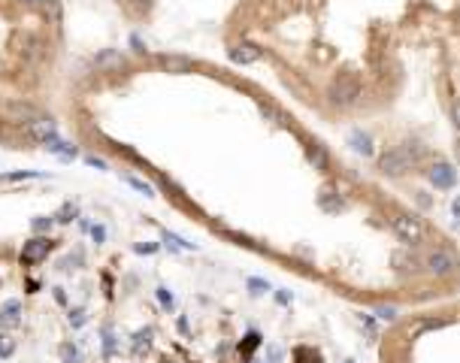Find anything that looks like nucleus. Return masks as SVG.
<instances>
[{
    "mask_svg": "<svg viewBox=\"0 0 460 363\" xmlns=\"http://www.w3.org/2000/svg\"><path fill=\"white\" fill-rule=\"evenodd\" d=\"M85 163H88V167H94V170H109V167H106V161L94 158V154H85Z\"/></svg>",
    "mask_w": 460,
    "mask_h": 363,
    "instance_id": "32",
    "label": "nucleus"
},
{
    "mask_svg": "<svg viewBox=\"0 0 460 363\" xmlns=\"http://www.w3.org/2000/svg\"><path fill=\"white\" fill-rule=\"evenodd\" d=\"M248 290L261 297V294H266V290H270V285H266L264 279H248Z\"/></svg>",
    "mask_w": 460,
    "mask_h": 363,
    "instance_id": "27",
    "label": "nucleus"
},
{
    "mask_svg": "<svg viewBox=\"0 0 460 363\" xmlns=\"http://www.w3.org/2000/svg\"><path fill=\"white\" fill-rule=\"evenodd\" d=\"M124 185H131L134 191H140L143 197H154V188L149 185V182H143L140 176H124Z\"/></svg>",
    "mask_w": 460,
    "mask_h": 363,
    "instance_id": "19",
    "label": "nucleus"
},
{
    "mask_svg": "<svg viewBox=\"0 0 460 363\" xmlns=\"http://www.w3.org/2000/svg\"><path fill=\"white\" fill-rule=\"evenodd\" d=\"M230 54V61L233 64H254V61H261V45H254V43H236L233 49H227Z\"/></svg>",
    "mask_w": 460,
    "mask_h": 363,
    "instance_id": "9",
    "label": "nucleus"
},
{
    "mask_svg": "<svg viewBox=\"0 0 460 363\" xmlns=\"http://www.w3.org/2000/svg\"><path fill=\"white\" fill-rule=\"evenodd\" d=\"M43 112L36 106H31V103H24V100H0V118L3 121H9V124H31V121H36Z\"/></svg>",
    "mask_w": 460,
    "mask_h": 363,
    "instance_id": "3",
    "label": "nucleus"
},
{
    "mask_svg": "<svg viewBox=\"0 0 460 363\" xmlns=\"http://www.w3.org/2000/svg\"><path fill=\"white\" fill-rule=\"evenodd\" d=\"M375 315H379L382 321H394V318H397V306H379Z\"/></svg>",
    "mask_w": 460,
    "mask_h": 363,
    "instance_id": "30",
    "label": "nucleus"
},
{
    "mask_svg": "<svg viewBox=\"0 0 460 363\" xmlns=\"http://www.w3.org/2000/svg\"><path fill=\"white\" fill-rule=\"evenodd\" d=\"M154 297L161 299V306H164V309H170V306H173V297L167 294V288H158V294H154Z\"/></svg>",
    "mask_w": 460,
    "mask_h": 363,
    "instance_id": "33",
    "label": "nucleus"
},
{
    "mask_svg": "<svg viewBox=\"0 0 460 363\" xmlns=\"http://www.w3.org/2000/svg\"><path fill=\"white\" fill-rule=\"evenodd\" d=\"M22 3H24V6H43L45 0H22Z\"/></svg>",
    "mask_w": 460,
    "mask_h": 363,
    "instance_id": "38",
    "label": "nucleus"
},
{
    "mask_svg": "<svg viewBox=\"0 0 460 363\" xmlns=\"http://www.w3.org/2000/svg\"><path fill=\"white\" fill-rule=\"evenodd\" d=\"M67 321H70V327H82V324L88 321L85 309H70V318H67Z\"/></svg>",
    "mask_w": 460,
    "mask_h": 363,
    "instance_id": "25",
    "label": "nucleus"
},
{
    "mask_svg": "<svg viewBox=\"0 0 460 363\" xmlns=\"http://www.w3.org/2000/svg\"><path fill=\"white\" fill-rule=\"evenodd\" d=\"M452 212L460 218V197H454V203H452Z\"/></svg>",
    "mask_w": 460,
    "mask_h": 363,
    "instance_id": "37",
    "label": "nucleus"
},
{
    "mask_svg": "<svg viewBox=\"0 0 460 363\" xmlns=\"http://www.w3.org/2000/svg\"><path fill=\"white\" fill-rule=\"evenodd\" d=\"M379 170L384 172V176H406V172L412 170V161L403 149H394V151H384L379 158Z\"/></svg>",
    "mask_w": 460,
    "mask_h": 363,
    "instance_id": "5",
    "label": "nucleus"
},
{
    "mask_svg": "<svg viewBox=\"0 0 460 363\" xmlns=\"http://www.w3.org/2000/svg\"><path fill=\"white\" fill-rule=\"evenodd\" d=\"M424 267L433 272V276H454V272L460 269V260H457V254L452 249H436V251H430L427 254V263Z\"/></svg>",
    "mask_w": 460,
    "mask_h": 363,
    "instance_id": "4",
    "label": "nucleus"
},
{
    "mask_svg": "<svg viewBox=\"0 0 460 363\" xmlns=\"http://www.w3.org/2000/svg\"><path fill=\"white\" fill-rule=\"evenodd\" d=\"M348 145H352L357 154H364V158H370V154H373V140L364 131H352V133H348Z\"/></svg>",
    "mask_w": 460,
    "mask_h": 363,
    "instance_id": "14",
    "label": "nucleus"
},
{
    "mask_svg": "<svg viewBox=\"0 0 460 363\" xmlns=\"http://www.w3.org/2000/svg\"><path fill=\"white\" fill-rule=\"evenodd\" d=\"M452 121L457 124V131H460V100H457V103L452 106Z\"/></svg>",
    "mask_w": 460,
    "mask_h": 363,
    "instance_id": "36",
    "label": "nucleus"
},
{
    "mask_svg": "<svg viewBox=\"0 0 460 363\" xmlns=\"http://www.w3.org/2000/svg\"><path fill=\"white\" fill-rule=\"evenodd\" d=\"M345 363H352V360H345Z\"/></svg>",
    "mask_w": 460,
    "mask_h": 363,
    "instance_id": "40",
    "label": "nucleus"
},
{
    "mask_svg": "<svg viewBox=\"0 0 460 363\" xmlns=\"http://www.w3.org/2000/svg\"><path fill=\"white\" fill-rule=\"evenodd\" d=\"M52 224H55L52 218H45V215H36L34 221H31V230H34V233H49V227H52Z\"/></svg>",
    "mask_w": 460,
    "mask_h": 363,
    "instance_id": "24",
    "label": "nucleus"
},
{
    "mask_svg": "<svg viewBox=\"0 0 460 363\" xmlns=\"http://www.w3.org/2000/svg\"><path fill=\"white\" fill-rule=\"evenodd\" d=\"M61 360L64 363H79V348L73 342H64L61 345Z\"/></svg>",
    "mask_w": 460,
    "mask_h": 363,
    "instance_id": "23",
    "label": "nucleus"
},
{
    "mask_svg": "<svg viewBox=\"0 0 460 363\" xmlns=\"http://www.w3.org/2000/svg\"><path fill=\"white\" fill-rule=\"evenodd\" d=\"M161 249V242H140V245H134V254H154Z\"/></svg>",
    "mask_w": 460,
    "mask_h": 363,
    "instance_id": "29",
    "label": "nucleus"
},
{
    "mask_svg": "<svg viewBox=\"0 0 460 363\" xmlns=\"http://www.w3.org/2000/svg\"><path fill=\"white\" fill-rule=\"evenodd\" d=\"M100 339H103V354L109 357V354H115V336L109 333V330H103L100 333Z\"/></svg>",
    "mask_w": 460,
    "mask_h": 363,
    "instance_id": "28",
    "label": "nucleus"
},
{
    "mask_svg": "<svg viewBox=\"0 0 460 363\" xmlns=\"http://www.w3.org/2000/svg\"><path fill=\"white\" fill-rule=\"evenodd\" d=\"M91 236H94V242H103L106 239V230H103V227H91Z\"/></svg>",
    "mask_w": 460,
    "mask_h": 363,
    "instance_id": "34",
    "label": "nucleus"
},
{
    "mask_svg": "<svg viewBox=\"0 0 460 363\" xmlns=\"http://www.w3.org/2000/svg\"><path fill=\"white\" fill-rule=\"evenodd\" d=\"M43 149L49 151V154H55V158H61L64 163L73 161V158L79 154L76 145H73L70 140H61V136H52V140H45V142H43Z\"/></svg>",
    "mask_w": 460,
    "mask_h": 363,
    "instance_id": "8",
    "label": "nucleus"
},
{
    "mask_svg": "<svg viewBox=\"0 0 460 363\" xmlns=\"http://www.w3.org/2000/svg\"><path fill=\"white\" fill-rule=\"evenodd\" d=\"M73 215H76V206H73V203H64V206L58 209V212H55L52 221H55V224H70V221H73Z\"/></svg>",
    "mask_w": 460,
    "mask_h": 363,
    "instance_id": "20",
    "label": "nucleus"
},
{
    "mask_svg": "<svg viewBox=\"0 0 460 363\" xmlns=\"http://www.w3.org/2000/svg\"><path fill=\"white\" fill-rule=\"evenodd\" d=\"M43 172H36V170H22V172H3V182H22V179H40Z\"/></svg>",
    "mask_w": 460,
    "mask_h": 363,
    "instance_id": "22",
    "label": "nucleus"
},
{
    "mask_svg": "<svg viewBox=\"0 0 460 363\" xmlns=\"http://www.w3.org/2000/svg\"><path fill=\"white\" fill-rule=\"evenodd\" d=\"M318 206L324 209V212H343V209H345V203L339 200V194H333V191H327V188L318 194Z\"/></svg>",
    "mask_w": 460,
    "mask_h": 363,
    "instance_id": "17",
    "label": "nucleus"
},
{
    "mask_svg": "<svg viewBox=\"0 0 460 363\" xmlns=\"http://www.w3.org/2000/svg\"><path fill=\"white\" fill-rule=\"evenodd\" d=\"M394 263H397V269H415V258H409V254H394Z\"/></svg>",
    "mask_w": 460,
    "mask_h": 363,
    "instance_id": "26",
    "label": "nucleus"
},
{
    "mask_svg": "<svg viewBox=\"0 0 460 363\" xmlns=\"http://www.w3.org/2000/svg\"><path fill=\"white\" fill-rule=\"evenodd\" d=\"M94 64L100 70H124V54L118 52V49H103V52H97V58H94Z\"/></svg>",
    "mask_w": 460,
    "mask_h": 363,
    "instance_id": "11",
    "label": "nucleus"
},
{
    "mask_svg": "<svg viewBox=\"0 0 460 363\" xmlns=\"http://www.w3.org/2000/svg\"><path fill=\"white\" fill-rule=\"evenodd\" d=\"M309 163H312L315 170H321V172H324V170L330 167V154H327L324 145H318V142H312V145H309Z\"/></svg>",
    "mask_w": 460,
    "mask_h": 363,
    "instance_id": "15",
    "label": "nucleus"
},
{
    "mask_svg": "<svg viewBox=\"0 0 460 363\" xmlns=\"http://www.w3.org/2000/svg\"><path fill=\"white\" fill-rule=\"evenodd\" d=\"M164 236V242L170 245L173 251H179V249H188V251H197V242H188V239H182V236H176V233H170V230H164L161 233Z\"/></svg>",
    "mask_w": 460,
    "mask_h": 363,
    "instance_id": "18",
    "label": "nucleus"
},
{
    "mask_svg": "<svg viewBox=\"0 0 460 363\" xmlns=\"http://www.w3.org/2000/svg\"><path fill=\"white\" fill-rule=\"evenodd\" d=\"M55 303L67 306V294H64V288H55Z\"/></svg>",
    "mask_w": 460,
    "mask_h": 363,
    "instance_id": "35",
    "label": "nucleus"
},
{
    "mask_svg": "<svg viewBox=\"0 0 460 363\" xmlns=\"http://www.w3.org/2000/svg\"><path fill=\"white\" fill-rule=\"evenodd\" d=\"M161 67L167 73H191V70H194V61L185 58V54H164Z\"/></svg>",
    "mask_w": 460,
    "mask_h": 363,
    "instance_id": "13",
    "label": "nucleus"
},
{
    "mask_svg": "<svg viewBox=\"0 0 460 363\" xmlns=\"http://www.w3.org/2000/svg\"><path fill=\"white\" fill-rule=\"evenodd\" d=\"M327 97L333 106H352L354 100L361 97V82H357L354 73H339V76L330 82Z\"/></svg>",
    "mask_w": 460,
    "mask_h": 363,
    "instance_id": "1",
    "label": "nucleus"
},
{
    "mask_svg": "<svg viewBox=\"0 0 460 363\" xmlns=\"http://www.w3.org/2000/svg\"><path fill=\"white\" fill-rule=\"evenodd\" d=\"M27 133H31L36 142H45V140H52V136H58V133H55V118L40 115L36 121L27 124Z\"/></svg>",
    "mask_w": 460,
    "mask_h": 363,
    "instance_id": "10",
    "label": "nucleus"
},
{
    "mask_svg": "<svg viewBox=\"0 0 460 363\" xmlns=\"http://www.w3.org/2000/svg\"><path fill=\"white\" fill-rule=\"evenodd\" d=\"M22 324V303L18 299H6L0 306V327H18Z\"/></svg>",
    "mask_w": 460,
    "mask_h": 363,
    "instance_id": "12",
    "label": "nucleus"
},
{
    "mask_svg": "<svg viewBox=\"0 0 460 363\" xmlns=\"http://www.w3.org/2000/svg\"><path fill=\"white\" fill-rule=\"evenodd\" d=\"M391 227H394V233H397L403 242H412V245L424 242V236H427L424 221H421L418 215H409V212L394 215V218H391Z\"/></svg>",
    "mask_w": 460,
    "mask_h": 363,
    "instance_id": "2",
    "label": "nucleus"
},
{
    "mask_svg": "<svg viewBox=\"0 0 460 363\" xmlns=\"http://www.w3.org/2000/svg\"><path fill=\"white\" fill-rule=\"evenodd\" d=\"M457 158H460V142H457Z\"/></svg>",
    "mask_w": 460,
    "mask_h": 363,
    "instance_id": "39",
    "label": "nucleus"
},
{
    "mask_svg": "<svg viewBox=\"0 0 460 363\" xmlns=\"http://www.w3.org/2000/svg\"><path fill=\"white\" fill-rule=\"evenodd\" d=\"M131 49H134L136 54H145V52H149V49H145V43H143L136 34H131Z\"/></svg>",
    "mask_w": 460,
    "mask_h": 363,
    "instance_id": "31",
    "label": "nucleus"
},
{
    "mask_svg": "<svg viewBox=\"0 0 460 363\" xmlns=\"http://www.w3.org/2000/svg\"><path fill=\"white\" fill-rule=\"evenodd\" d=\"M427 179H430V185H433V188L448 191V188H454V182H457V170L452 167V163L439 161V163H433V167L427 170Z\"/></svg>",
    "mask_w": 460,
    "mask_h": 363,
    "instance_id": "6",
    "label": "nucleus"
},
{
    "mask_svg": "<svg viewBox=\"0 0 460 363\" xmlns=\"http://www.w3.org/2000/svg\"><path fill=\"white\" fill-rule=\"evenodd\" d=\"M13 354H15V339H13V336H9V333H0V357H13Z\"/></svg>",
    "mask_w": 460,
    "mask_h": 363,
    "instance_id": "21",
    "label": "nucleus"
},
{
    "mask_svg": "<svg viewBox=\"0 0 460 363\" xmlns=\"http://www.w3.org/2000/svg\"><path fill=\"white\" fill-rule=\"evenodd\" d=\"M149 348H152V327H143V330L131 339V351L136 354V357H143Z\"/></svg>",
    "mask_w": 460,
    "mask_h": 363,
    "instance_id": "16",
    "label": "nucleus"
},
{
    "mask_svg": "<svg viewBox=\"0 0 460 363\" xmlns=\"http://www.w3.org/2000/svg\"><path fill=\"white\" fill-rule=\"evenodd\" d=\"M52 239H45V236H34L31 242H24V251H22V260L24 263H34V260H43L45 254L52 251Z\"/></svg>",
    "mask_w": 460,
    "mask_h": 363,
    "instance_id": "7",
    "label": "nucleus"
}]
</instances>
